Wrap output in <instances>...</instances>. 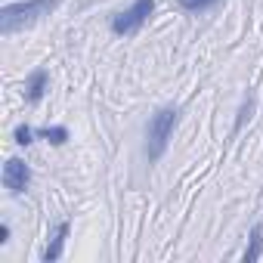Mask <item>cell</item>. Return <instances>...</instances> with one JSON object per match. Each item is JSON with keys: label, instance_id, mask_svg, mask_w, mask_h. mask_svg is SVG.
<instances>
[{"label": "cell", "instance_id": "obj_1", "mask_svg": "<svg viewBox=\"0 0 263 263\" xmlns=\"http://www.w3.org/2000/svg\"><path fill=\"white\" fill-rule=\"evenodd\" d=\"M62 0H22V4H7L0 13V34H16L34 22H41L44 16H50Z\"/></svg>", "mask_w": 263, "mask_h": 263}, {"label": "cell", "instance_id": "obj_2", "mask_svg": "<svg viewBox=\"0 0 263 263\" xmlns=\"http://www.w3.org/2000/svg\"><path fill=\"white\" fill-rule=\"evenodd\" d=\"M177 124H180V108L177 105H164L149 118V124H146V158H149V164L158 161L167 152V143L174 137Z\"/></svg>", "mask_w": 263, "mask_h": 263}, {"label": "cell", "instance_id": "obj_3", "mask_svg": "<svg viewBox=\"0 0 263 263\" xmlns=\"http://www.w3.org/2000/svg\"><path fill=\"white\" fill-rule=\"evenodd\" d=\"M152 13H155V0H134L127 10H121V13L111 16L108 28H111V34H118V37H134V34L152 19Z\"/></svg>", "mask_w": 263, "mask_h": 263}, {"label": "cell", "instance_id": "obj_4", "mask_svg": "<svg viewBox=\"0 0 263 263\" xmlns=\"http://www.w3.org/2000/svg\"><path fill=\"white\" fill-rule=\"evenodd\" d=\"M4 186L13 192V195H22L28 186H31V167L22 161V158H10L4 164Z\"/></svg>", "mask_w": 263, "mask_h": 263}, {"label": "cell", "instance_id": "obj_5", "mask_svg": "<svg viewBox=\"0 0 263 263\" xmlns=\"http://www.w3.org/2000/svg\"><path fill=\"white\" fill-rule=\"evenodd\" d=\"M50 90V74L44 71V68H37V71H31L28 74V81H25V102H41L44 99V93Z\"/></svg>", "mask_w": 263, "mask_h": 263}, {"label": "cell", "instance_id": "obj_6", "mask_svg": "<svg viewBox=\"0 0 263 263\" xmlns=\"http://www.w3.org/2000/svg\"><path fill=\"white\" fill-rule=\"evenodd\" d=\"M68 232H71V223H68V220H62V223L56 226V232H53V241H50V245H47V251H44V260H47V263H53V260H59V257H62V248H65Z\"/></svg>", "mask_w": 263, "mask_h": 263}, {"label": "cell", "instance_id": "obj_7", "mask_svg": "<svg viewBox=\"0 0 263 263\" xmlns=\"http://www.w3.org/2000/svg\"><path fill=\"white\" fill-rule=\"evenodd\" d=\"M260 254H263V223H257V226L251 229V235H248V248H245L241 260H245V263H254V260H260Z\"/></svg>", "mask_w": 263, "mask_h": 263}, {"label": "cell", "instance_id": "obj_8", "mask_svg": "<svg viewBox=\"0 0 263 263\" xmlns=\"http://www.w3.org/2000/svg\"><path fill=\"white\" fill-rule=\"evenodd\" d=\"M37 137L47 140V143H53V146H62V143L68 140V130H65V127H41Z\"/></svg>", "mask_w": 263, "mask_h": 263}, {"label": "cell", "instance_id": "obj_9", "mask_svg": "<svg viewBox=\"0 0 263 263\" xmlns=\"http://www.w3.org/2000/svg\"><path fill=\"white\" fill-rule=\"evenodd\" d=\"M177 4L186 10V13H204V10H211V7H217L220 0H177Z\"/></svg>", "mask_w": 263, "mask_h": 263}, {"label": "cell", "instance_id": "obj_10", "mask_svg": "<svg viewBox=\"0 0 263 263\" xmlns=\"http://www.w3.org/2000/svg\"><path fill=\"white\" fill-rule=\"evenodd\" d=\"M13 137H16V143H19V146H31V143H34V137H37V130H34V127H28V124H19Z\"/></svg>", "mask_w": 263, "mask_h": 263}, {"label": "cell", "instance_id": "obj_11", "mask_svg": "<svg viewBox=\"0 0 263 263\" xmlns=\"http://www.w3.org/2000/svg\"><path fill=\"white\" fill-rule=\"evenodd\" d=\"M251 111H254V99L248 96V99L241 102V108H238V118H235V127H232V134H238V130L245 127V121L251 118Z\"/></svg>", "mask_w": 263, "mask_h": 263}, {"label": "cell", "instance_id": "obj_12", "mask_svg": "<svg viewBox=\"0 0 263 263\" xmlns=\"http://www.w3.org/2000/svg\"><path fill=\"white\" fill-rule=\"evenodd\" d=\"M10 241V226L4 223V226H0V245H7Z\"/></svg>", "mask_w": 263, "mask_h": 263}]
</instances>
